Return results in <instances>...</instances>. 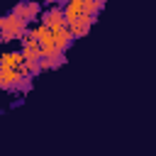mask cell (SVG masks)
I'll return each instance as SVG.
<instances>
[{
	"instance_id": "cell-15",
	"label": "cell",
	"mask_w": 156,
	"mask_h": 156,
	"mask_svg": "<svg viewBox=\"0 0 156 156\" xmlns=\"http://www.w3.org/2000/svg\"><path fill=\"white\" fill-rule=\"evenodd\" d=\"M0 29H2V15H0Z\"/></svg>"
},
{
	"instance_id": "cell-6",
	"label": "cell",
	"mask_w": 156,
	"mask_h": 156,
	"mask_svg": "<svg viewBox=\"0 0 156 156\" xmlns=\"http://www.w3.org/2000/svg\"><path fill=\"white\" fill-rule=\"evenodd\" d=\"M17 71L12 68H2L0 66V90H7V93H15V83H17Z\"/></svg>"
},
{
	"instance_id": "cell-4",
	"label": "cell",
	"mask_w": 156,
	"mask_h": 156,
	"mask_svg": "<svg viewBox=\"0 0 156 156\" xmlns=\"http://www.w3.org/2000/svg\"><path fill=\"white\" fill-rule=\"evenodd\" d=\"M51 34H54V46H56V54H66V51L71 49V44H73L71 32H68L66 27H61V29H56V32H51Z\"/></svg>"
},
{
	"instance_id": "cell-10",
	"label": "cell",
	"mask_w": 156,
	"mask_h": 156,
	"mask_svg": "<svg viewBox=\"0 0 156 156\" xmlns=\"http://www.w3.org/2000/svg\"><path fill=\"white\" fill-rule=\"evenodd\" d=\"M32 90V76H20L15 83V93H29Z\"/></svg>"
},
{
	"instance_id": "cell-11",
	"label": "cell",
	"mask_w": 156,
	"mask_h": 156,
	"mask_svg": "<svg viewBox=\"0 0 156 156\" xmlns=\"http://www.w3.org/2000/svg\"><path fill=\"white\" fill-rule=\"evenodd\" d=\"M22 63H24V68H27V73L34 78L37 73H41L39 71V58H22Z\"/></svg>"
},
{
	"instance_id": "cell-16",
	"label": "cell",
	"mask_w": 156,
	"mask_h": 156,
	"mask_svg": "<svg viewBox=\"0 0 156 156\" xmlns=\"http://www.w3.org/2000/svg\"><path fill=\"white\" fill-rule=\"evenodd\" d=\"M56 5H63V0H56Z\"/></svg>"
},
{
	"instance_id": "cell-3",
	"label": "cell",
	"mask_w": 156,
	"mask_h": 156,
	"mask_svg": "<svg viewBox=\"0 0 156 156\" xmlns=\"http://www.w3.org/2000/svg\"><path fill=\"white\" fill-rule=\"evenodd\" d=\"M93 24H95V17H90V15H78V17H73L71 22H66V29L71 32L73 39H80V37H85V34L90 32Z\"/></svg>"
},
{
	"instance_id": "cell-14",
	"label": "cell",
	"mask_w": 156,
	"mask_h": 156,
	"mask_svg": "<svg viewBox=\"0 0 156 156\" xmlns=\"http://www.w3.org/2000/svg\"><path fill=\"white\" fill-rule=\"evenodd\" d=\"M98 5H102V7H105V0H98Z\"/></svg>"
},
{
	"instance_id": "cell-5",
	"label": "cell",
	"mask_w": 156,
	"mask_h": 156,
	"mask_svg": "<svg viewBox=\"0 0 156 156\" xmlns=\"http://www.w3.org/2000/svg\"><path fill=\"white\" fill-rule=\"evenodd\" d=\"M39 15H41V5H39V0H24L22 20H24L27 24H34V22L39 20Z\"/></svg>"
},
{
	"instance_id": "cell-8",
	"label": "cell",
	"mask_w": 156,
	"mask_h": 156,
	"mask_svg": "<svg viewBox=\"0 0 156 156\" xmlns=\"http://www.w3.org/2000/svg\"><path fill=\"white\" fill-rule=\"evenodd\" d=\"M61 10H63V20H66V22H71V20H73V17H78V15H83L80 0H63Z\"/></svg>"
},
{
	"instance_id": "cell-2",
	"label": "cell",
	"mask_w": 156,
	"mask_h": 156,
	"mask_svg": "<svg viewBox=\"0 0 156 156\" xmlns=\"http://www.w3.org/2000/svg\"><path fill=\"white\" fill-rule=\"evenodd\" d=\"M39 22H41L44 27H49L51 32H56V29L66 27V20H63V10H61V5H49L46 10H41Z\"/></svg>"
},
{
	"instance_id": "cell-12",
	"label": "cell",
	"mask_w": 156,
	"mask_h": 156,
	"mask_svg": "<svg viewBox=\"0 0 156 156\" xmlns=\"http://www.w3.org/2000/svg\"><path fill=\"white\" fill-rule=\"evenodd\" d=\"M10 12H12V15H17V17H22V12H24V0H20V2L10 10Z\"/></svg>"
},
{
	"instance_id": "cell-1",
	"label": "cell",
	"mask_w": 156,
	"mask_h": 156,
	"mask_svg": "<svg viewBox=\"0 0 156 156\" xmlns=\"http://www.w3.org/2000/svg\"><path fill=\"white\" fill-rule=\"evenodd\" d=\"M27 27H29V24H27L22 17H17V15H12V12L2 15L0 41H2V44H7V41H15V39H20V34H22V32H27Z\"/></svg>"
},
{
	"instance_id": "cell-9",
	"label": "cell",
	"mask_w": 156,
	"mask_h": 156,
	"mask_svg": "<svg viewBox=\"0 0 156 156\" xmlns=\"http://www.w3.org/2000/svg\"><path fill=\"white\" fill-rule=\"evenodd\" d=\"M80 7H83V15H90V17H98L102 12V5H98V0H80Z\"/></svg>"
},
{
	"instance_id": "cell-13",
	"label": "cell",
	"mask_w": 156,
	"mask_h": 156,
	"mask_svg": "<svg viewBox=\"0 0 156 156\" xmlns=\"http://www.w3.org/2000/svg\"><path fill=\"white\" fill-rule=\"evenodd\" d=\"M39 2H44V5H56V0H39Z\"/></svg>"
},
{
	"instance_id": "cell-7",
	"label": "cell",
	"mask_w": 156,
	"mask_h": 156,
	"mask_svg": "<svg viewBox=\"0 0 156 156\" xmlns=\"http://www.w3.org/2000/svg\"><path fill=\"white\" fill-rule=\"evenodd\" d=\"M0 66L17 71V68L22 66V54H20V51H2V54H0Z\"/></svg>"
}]
</instances>
